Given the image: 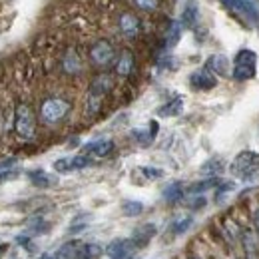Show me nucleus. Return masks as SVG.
I'll use <instances>...</instances> for the list:
<instances>
[{"label": "nucleus", "instance_id": "obj_16", "mask_svg": "<svg viewBox=\"0 0 259 259\" xmlns=\"http://www.w3.org/2000/svg\"><path fill=\"white\" fill-rule=\"evenodd\" d=\"M28 180L32 182V186H36V188H52L58 182L56 176H52V174H48L44 169H32V171H28Z\"/></svg>", "mask_w": 259, "mask_h": 259}, {"label": "nucleus", "instance_id": "obj_5", "mask_svg": "<svg viewBox=\"0 0 259 259\" xmlns=\"http://www.w3.org/2000/svg\"><path fill=\"white\" fill-rule=\"evenodd\" d=\"M227 10L239 14L241 18H245L251 24H259V8L251 0H222Z\"/></svg>", "mask_w": 259, "mask_h": 259}, {"label": "nucleus", "instance_id": "obj_6", "mask_svg": "<svg viewBox=\"0 0 259 259\" xmlns=\"http://www.w3.org/2000/svg\"><path fill=\"white\" fill-rule=\"evenodd\" d=\"M90 60L96 66H108L114 60V46L108 40H98L90 48Z\"/></svg>", "mask_w": 259, "mask_h": 259}, {"label": "nucleus", "instance_id": "obj_27", "mask_svg": "<svg viewBox=\"0 0 259 259\" xmlns=\"http://www.w3.org/2000/svg\"><path fill=\"white\" fill-rule=\"evenodd\" d=\"M194 224V218H190V215H186V218H180V220H176L174 222V226H171V231L176 233V235H180V233H186V229H190V226Z\"/></svg>", "mask_w": 259, "mask_h": 259}, {"label": "nucleus", "instance_id": "obj_15", "mask_svg": "<svg viewBox=\"0 0 259 259\" xmlns=\"http://www.w3.org/2000/svg\"><path fill=\"white\" fill-rule=\"evenodd\" d=\"M205 68H207L211 74L229 76V58H227L226 54H213V56H209Z\"/></svg>", "mask_w": 259, "mask_h": 259}, {"label": "nucleus", "instance_id": "obj_34", "mask_svg": "<svg viewBox=\"0 0 259 259\" xmlns=\"http://www.w3.org/2000/svg\"><path fill=\"white\" fill-rule=\"evenodd\" d=\"M6 249H8V245H4V243H0V257L4 255V251H6Z\"/></svg>", "mask_w": 259, "mask_h": 259}, {"label": "nucleus", "instance_id": "obj_35", "mask_svg": "<svg viewBox=\"0 0 259 259\" xmlns=\"http://www.w3.org/2000/svg\"><path fill=\"white\" fill-rule=\"evenodd\" d=\"M245 259H259V255H251V257H245Z\"/></svg>", "mask_w": 259, "mask_h": 259}, {"label": "nucleus", "instance_id": "obj_32", "mask_svg": "<svg viewBox=\"0 0 259 259\" xmlns=\"http://www.w3.org/2000/svg\"><path fill=\"white\" fill-rule=\"evenodd\" d=\"M253 226H255V233H257L259 237V209L255 211V215H253Z\"/></svg>", "mask_w": 259, "mask_h": 259}, {"label": "nucleus", "instance_id": "obj_20", "mask_svg": "<svg viewBox=\"0 0 259 259\" xmlns=\"http://www.w3.org/2000/svg\"><path fill=\"white\" fill-rule=\"evenodd\" d=\"M182 110H184V98L176 96L174 100H169L167 104H163L162 108L158 110V114L163 116V118H169V116H178V114H182Z\"/></svg>", "mask_w": 259, "mask_h": 259}, {"label": "nucleus", "instance_id": "obj_4", "mask_svg": "<svg viewBox=\"0 0 259 259\" xmlns=\"http://www.w3.org/2000/svg\"><path fill=\"white\" fill-rule=\"evenodd\" d=\"M257 162H259V156L255 152H249V150L239 152L235 156L233 163H231V174H235L241 180H249L253 176L255 167H257Z\"/></svg>", "mask_w": 259, "mask_h": 259}, {"label": "nucleus", "instance_id": "obj_12", "mask_svg": "<svg viewBox=\"0 0 259 259\" xmlns=\"http://www.w3.org/2000/svg\"><path fill=\"white\" fill-rule=\"evenodd\" d=\"M118 24H120V32L124 34L126 38H136L140 34V20L132 12H124L120 16V22Z\"/></svg>", "mask_w": 259, "mask_h": 259}, {"label": "nucleus", "instance_id": "obj_2", "mask_svg": "<svg viewBox=\"0 0 259 259\" xmlns=\"http://www.w3.org/2000/svg\"><path fill=\"white\" fill-rule=\"evenodd\" d=\"M14 130L22 140H32L36 134V116L28 104H18L14 112Z\"/></svg>", "mask_w": 259, "mask_h": 259}, {"label": "nucleus", "instance_id": "obj_30", "mask_svg": "<svg viewBox=\"0 0 259 259\" xmlns=\"http://www.w3.org/2000/svg\"><path fill=\"white\" fill-rule=\"evenodd\" d=\"M14 178H18V171L16 169H4V171H0V184L2 182H8V180H14Z\"/></svg>", "mask_w": 259, "mask_h": 259}, {"label": "nucleus", "instance_id": "obj_22", "mask_svg": "<svg viewBox=\"0 0 259 259\" xmlns=\"http://www.w3.org/2000/svg\"><path fill=\"white\" fill-rule=\"evenodd\" d=\"M163 199L167 201V203H176V201H182V197H184V186L180 184V182H171L169 186H165V190H163Z\"/></svg>", "mask_w": 259, "mask_h": 259}, {"label": "nucleus", "instance_id": "obj_25", "mask_svg": "<svg viewBox=\"0 0 259 259\" xmlns=\"http://www.w3.org/2000/svg\"><path fill=\"white\" fill-rule=\"evenodd\" d=\"M220 184H222L220 178H207V180H203V182H197L194 186H190L188 192H190V194H201V192L211 190V188H215V186H220Z\"/></svg>", "mask_w": 259, "mask_h": 259}, {"label": "nucleus", "instance_id": "obj_9", "mask_svg": "<svg viewBox=\"0 0 259 259\" xmlns=\"http://www.w3.org/2000/svg\"><path fill=\"white\" fill-rule=\"evenodd\" d=\"M132 249H136L132 239H114L106 245V255L110 259H126Z\"/></svg>", "mask_w": 259, "mask_h": 259}, {"label": "nucleus", "instance_id": "obj_24", "mask_svg": "<svg viewBox=\"0 0 259 259\" xmlns=\"http://www.w3.org/2000/svg\"><path fill=\"white\" fill-rule=\"evenodd\" d=\"M224 169V160L222 158H211L201 165V174L209 176V178H218V174Z\"/></svg>", "mask_w": 259, "mask_h": 259}, {"label": "nucleus", "instance_id": "obj_29", "mask_svg": "<svg viewBox=\"0 0 259 259\" xmlns=\"http://www.w3.org/2000/svg\"><path fill=\"white\" fill-rule=\"evenodd\" d=\"M142 171H144V176L150 178V180H158V178H162L163 176V171L162 169H158V167H144Z\"/></svg>", "mask_w": 259, "mask_h": 259}, {"label": "nucleus", "instance_id": "obj_13", "mask_svg": "<svg viewBox=\"0 0 259 259\" xmlns=\"http://www.w3.org/2000/svg\"><path fill=\"white\" fill-rule=\"evenodd\" d=\"M156 235V226L154 224H144V226L136 227L134 235H132V243L134 247H144L150 243V239Z\"/></svg>", "mask_w": 259, "mask_h": 259}, {"label": "nucleus", "instance_id": "obj_7", "mask_svg": "<svg viewBox=\"0 0 259 259\" xmlns=\"http://www.w3.org/2000/svg\"><path fill=\"white\" fill-rule=\"evenodd\" d=\"M92 165V160L90 156H72V158H60L54 162V169L58 174H70V171H76V169H84Z\"/></svg>", "mask_w": 259, "mask_h": 259}, {"label": "nucleus", "instance_id": "obj_3", "mask_svg": "<svg viewBox=\"0 0 259 259\" xmlns=\"http://www.w3.org/2000/svg\"><path fill=\"white\" fill-rule=\"evenodd\" d=\"M70 102L64 98H48L42 102L40 106V118L46 124H58L60 120H64L70 112Z\"/></svg>", "mask_w": 259, "mask_h": 259}, {"label": "nucleus", "instance_id": "obj_33", "mask_svg": "<svg viewBox=\"0 0 259 259\" xmlns=\"http://www.w3.org/2000/svg\"><path fill=\"white\" fill-rule=\"evenodd\" d=\"M40 259H56V253H44L40 255Z\"/></svg>", "mask_w": 259, "mask_h": 259}, {"label": "nucleus", "instance_id": "obj_10", "mask_svg": "<svg viewBox=\"0 0 259 259\" xmlns=\"http://www.w3.org/2000/svg\"><path fill=\"white\" fill-rule=\"evenodd\" d=\"M56 259H90V257L86 253V243L70 241V243H64L56 251Z\"/></svg>", "mask_w": 259, "mask_h": 259}, {"label": "nucleus", "instance_id": "obj_31", "mask_svg": "<svg viewBox=\"0 0 259 259\" xmlns=\"http://www.w3.org/2000/svg\"><path fill=\"white\" fill-rule=\"evenodd\" d=\"M190 201H192V203H188L190 207H194V209H199V207H203V205H205V201H207V199H205L203 195H197V197L190 199Z\"/></svg>", "mask_w": 259, "mask_h": 259}, {"label": "nucleus", "instance_id": "obj_18", "mask_svg": "<svg viewBox=\"0 0 259 259\" xmlns=\"http://www.w3.org/2000/svg\"><path fill=\"white\" fill-rule=\"evenodd\" d=\"M112 90V78L108 74H100L94 78L92 86H90V96L104 98V94H108Z\"/></svg>", "mask_w": 259, "mask_h": 259}, {"label": "nucleus", "instance_id": "obj_11", "mask_svg": "<svg viewBox=\"0 0 259 259\" xmlns=\"http://www.w3.org/2000/svg\"><path fill=\"white\" fill-rule=\"evenodd\" d=\"M82 150H84V156L106 158V156H110V154H112V150H114V142H112V140H106V138H102V140L88 142V144H86Z\"/></svg>", "mask_w": 259, "mask_h": 259}, {"label": "nucleus", "instance_id": "obj_26", "mask_svg": "<svg viewBox=\"0 0 259 259\" xmlns=\"http://www.w3.org/2000/svg\"><path fill=\"white\" fill-rule=\"evenodd\" d=\"M122 211H124V215H128V218H136V215H140L142 211H144V203L142 201H124L122 203Z\"/></svg>", "mask_w": 259, "mask_h": 259}, {"label": "nucleus", "instance_id": "obj_28", "mask_svg": "<svg viewBox=\"0 0 259 259\" xmlns=\"http://www.w3.org/2000/svg\"><path fill=\"white\" fill-rule=\"evenodd\" d=\"M134 2L142 10H156L158 8V0H134Z\"/></svg>", "mask_w": 259, "mask_h": 259}, {"label": "nucleus", "instance_id": "obj_14", "mask_svg": "<svg viewBox=\"0 0 259 259\" xmlns=\"http://www.w3.org/2000/svg\"><path fill=\"white\" fill-rule=\"evenodd\" d=\"M197 18H199V6H197V0H188L184 10H182V26L184 28H195L197 24Z\"/></svg>", "mask_w": 259, "mask_h": 259}, {"label": "nucleus", "instance_id": "obj_19", "mask_svg": "<svg viewBox=\"0 0 259 259\" xmlns=\"http://www.w3.org/2000/svg\"><path fill=\"white\" fill-rule=\"evenodd\" d=\"M156 132H158V124L152 122V124H150V130H134V132H132V138H134L140 146H148V144L154 142Z\"/></svg>", "mask_w": 259, "mask_h": 259}, {"label": "nucleus", "instance_id": "obj_21", "mask_svg": "<svg viewBox=\"0 0 259 259\" xmlns=\"http://www.w3.org/2000/svg\"><path fill=\"white\" fill-rule=\"evenodd\" d=\"M182 30H184L182 22H178V20H169V26H167V32H165V46H167V48H174V46L180 42Z\"/></svg>", "mask_w": 259, "mask_h": 259}, {"label": "nucleus", "instance_id": "obj_23", "mask_svg": "<svg viewBox=\"0 0 259 259\" xmlns=\"http://www.w3.org/2000/svg\"><path fill=\"white\" fill-rule=\"evenodd\" d=\"M62 66H64V70L68 72V74H78V72L82 70L80 56H78L74 50H68L64 56V60H62Z\"/></svg>", "mask_w": 259, "mask_h": 259}, {"label": "nucleus", "instance_id": "obj_8", "mask_svg": "<svg viewBox=\"0 0 259 259\" xmlns=\"http://www.w3.org/2000/svg\"><path fill=\"white\" fill-rule=\"evenodd\" d=\"M190 84L194 90H213L218 86V78L207 68H201L190 76Z\"/></svg>", "mask_w": 259, "mask_h": 259}, {"label": "nucleus", "instance_id": "obj_1", "mask_svg": "<svg viewBox=\"0 0 259 259\" xmlns=\"http://www.w3.org/2000/svg\"><path fill=\"white\" fill-rule=\"evenodd\" d=\"M257 74V54L249 48H243L235 54L233 58V70H231V78L237 82H245L255 78Z\"/></svg>", "mask_w": 259, "mask_h": 259}, {"label": "nucleus", "instance_id": "obj_17", "mask_svg": "<svg viewBox=\"0 0 259 259\" xmlns=\"http://www.w3.org/2000/svg\"><path fill=\"white\" fill-rule=\"evenodd\" d=\"M134 66H136V60H134V54L130 50H122L118 62H116V74L122 76V78H128L130 74L134 72Z\"/></svg>", "mask_w": 259, "mask_h": 259}]
</instances>
